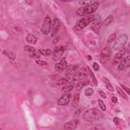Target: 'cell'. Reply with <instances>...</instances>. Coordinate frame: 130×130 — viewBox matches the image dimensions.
Segmentation results:
<instances>
[{
  "label": "cell",
  "instance_id": "obj_1",
  "mask_svg": "<svg viewBox=\"0 0 130 130\" xmlns=\"http://www.w3.org/2000/svg\"><path fill=\"white\" fill-rule=\"evenodd\" d=\"M102 116V112L98 109H90L85 111L83 115V119L87 122H93L100 119Z\"/></svg>",
  "mask_w": 130,
  "mask_h": 130
},
{
  "label": "cell",
  "instance_id": "obj_2",
  "mask_svg": "<svg viewBox=\"0 0 130 130\" xmlns=\"http://www.w3.org/2000/svg\"><path fill=\"white\" fill-rule=\"evenodd\" d=\"M99 6V2L95 1L92 4L90 5L83 6L79 8L76 12L77 14L80 16H86L90 15V14L96 11V10L98 9Z\"/></svg>",
  "mask_w": 130,
  "mask_h": 130
},
{
  "label": "cell",
  "instance_id": "obj_3",
  "mask_svg": "<svg viewBox=\"0 0 130 130\" xmlns=\"http://www.w3.org/2000/svg\"><path fill=\"white\" fill-rule=\"evenodd\" d=\"M93 17V15H88L81 18L76 22L75 28L77 30H80L84 28L92 21Z\"/></svg>",
  "mask_w": 130,
  "mask_h": 130
},
{
  "label": "cell",
  "instance_id": "obj_4",
  "mask_svg": "<svg viewBox=\"0 0 130 130\" xmlns=\"http://www.w3.org/2000/svg\"><path fill=\"white\" fill-rule=\"evenodd\" d=\"M128 40L127 36L126 34H122L117 39L113 45V49L119 51L124 48Z\"/></svg>",
  "mask_w": 130,
  "mask_h": 130
},
{
  "label": "cell",
  "instance_id": "obj_5",
  "mask_svg": "<svg viewBox=\"0 0 130 130\" xmlns=\"http://www.w3.org/2000/svg\"><path fill=\"white\" fill-rule=\"evenodd\" d=\"M112 55V50L110 47L106 46L101 51L100 54V61L103 63L107 62Z\"/></svg>",
  "mask_w": 130,
  "mask_h": 130
},
{
  "label": "cell",
  "instance_id": "obj_6",
  "mask_svg": "<svg viewBox=\"0 0 130 130\" xmlns=\"http://www.w3.org/2000/svg\"><path fill=\"white\" fill-rule=\"evenodd\" d=\"M52 20L49 16H47L44 19L41 27V31L44 35H48L52 28Z\"/></svg>",
  "mask_w": 130,
  "mask_h": 130
},
{
  "label": "cell",
  "instance_id": "obj_7",
  "mask_svg": "<svg viewBox=\"0 0 130 130\" xmlns=\"http://www.w3.org/2000/svg\"><path fill=\"white\" fill-rule=\"evenodd\" d=\"M88 72L85 67H82L78 69L77 71L73 76L72 79L73 81H80L84 79L88 76Z\"/></svg>",
  "mask_w": 130,
  "mask_h": 130
},
{
  "label": "cell",
  "instance_id": "obj_8",
  "mask_svg": "<svg viewBox=\"0 0 130 130\" xmlns=\"http://www.w3.org/2000/svg\"><path fill=\"white\" fill-rule=\"evenodd\" d=\"M65 48L63 46H56L54 47L53 52L52 58L54 61L59 60L62 56Z\"/></svg>",
  "mask_w": 130,
  "mask_h": 130
},
{
  "label": "cell",
  "instance_id": "obj_9",
  "mask_svg": "<svg viewBox=\"0 0 130 130\" xmlns=\"http://www.w3.org/2000/svg\"><path fill=\"white\" fill-rule=\"evenodd\" d=\"M71 98H72L71 93H70L69 92L64 93L58 99L57 104L59 106L67 105L70 102Z\"/></svg>",
  "mask_w": 130,
  "mask_h": 130
},
{
  "label": "cell",
  "instance_id": "obj_10",
  "mask_svg": "<svg viewBox=\"0 0 130 130\" xmlns=\"http://www.w3.org/2000/svg\"><path fill=\"white\" fill-rule=\"evenodd\" d=\"M68 66L66 58L63 57L59 62L55 63L54 67L56 71L62 72L63 71H65L67 69Z\"/></svg>",
  "mask_w": 130,
  "mask_h": 130
},
{
  "label": "cell",
  "instance_id": "obj_11",
  "mask_svg": "<svg viewBox=\"0 0 130 130\" xmlns=\"http://www.w3.org/2000/svg\"><path fill=\"white\" fill-rule=\"evenodd\" d=\"M79 66L78 64L69 65V66H68L67 69L65 70V76L70 77L71 76H73L79 69Z\"/></svg>",
  "mask_w": 130,
  "mask_h": 130
},
{
  "label": "cell",
  "instance_id": "obj_12",
  "mask_svg": "<svg viewBox=\"0 0 130 130\" xmlns=\"http://www.w3.org/2000/svg\"><path fill=\"white\" fill-rule=\"evenodd\" d=\"M100 17L99 16L93 17L92 20V25L91 26V29L96 34L99 32V30L100 28Z\"/></svg>",
  "mask_w": 130,
  "mask_h": 130
},
{
  "label": "cell",
  "instance_id": "obj_13",
  "mask_svg": "<svg viewBox=\"0 0 130 130\" xmlns=\"http://www.w3.org/2000/svg\"><path fill=\"white\" fill-rule=\"evenodd\" d=\"M60 27V22L57 18H55L53 20L52 25V32L51 34V37L56 36Z\"/></svg>",
  "mask_w": 130,
  "mask_h": 130
},
{
  "label": "cell",
  "instance_id": "obj_14",
  "mask_svg": "<svg viewBox=\"0 0 130 130\" xmlns=\"http://www.w3.org/2000/svg\"><path fill=\"white\" fill-rule=\"evenodd\" d=\"M130 65V58L129 56H127L122 59L119 62L118 66V69L119 71L123 70L129 67Z\"/></svg>",
  "mask_w": 130,
  "mask_h": 130
},
{
  "label": "cell",
  "instance_id": "obj_15",
  "mask_svg": "<svg viewBox=\"0 0 130 130\" xmlns=\"http://www.w3.org/2000/svg\"><path fill=\"white\" fill-rule=\"evenodd\" d=\"M79 123V121L78 119L71 120L66 123L63 125V129L66 130H72L76 129Z\"/></svg>",
  "mask_w": 130,
  "mask_h": 130
},
{
  "label": "cell",
  "instance_id": "obj_16",
  "mask_svg": "<svg viewBox=\"0 0 130 130\" xmlns=\"http://www.w3.org/2000/svg\"><path fill=\"white\" fill-rule=\"evenodd\" d=\"M125 53V50L123 48L120 50H119L117 53H116V54L114 56L113 61L114 63L117 64L119 63L120 60L123 59L124 57V56Z\"/></svg>",
  "mask_w": 130,
  "mask_h": 130
},
{
  "label": "cell",
  "instance_id": "obj_17",
  "mask_svg": "<svg viewBox=\"0 0 130 130\" xmlns=\"http://www.w3.org/2000/svg\"><path fill=\"white\" fill-rule=\"evenodd\" d=\"M75 84V82L74 81L72 80L70 81L66 84L64 85V86L62 88V91L64 93H68L70 91H71L74 88Z\"/></svg>",
  "mask_w": 130,
  "mask_h": 130
},
{
  "label": "cell",
  "instance_id": "obj_18",
  "mask_svg": "<svg viewBox=\"0 0 130 130\" xmlns=\"http://www.w3.org/2000/svg\"><path fill=\"white\" fill-rule=\"evenodd\" d=\"M89 83L90 82L88 80H81L77 84L76 86V90L80 91L83 88L87 86Z\"/></svg>",
  "mask_w": 130,
  "mask_h": 130
},
{
  "label": "cell",
  "instance_id": "obj_19",
  "mask_svg": "<svg viewBox=\"0 0 130 130\" xmlns=\"http://www.w3.org/2000/svg\"><path fill=\"white\" fill-rule=\"evenodd\" d=\"M26 40L28 43L31 44H36L38 41L37 38L34 35L31 34H29L27 35Z\"/></svg>",
  "mask_w": 130,
  "mask_h": 130
},
{
  "label": "cell",
  "instance_id": "obj_20",
  "mask_svg": "<svg viewBox=\"0 0 130 130\" xmlns=\"http://www.w3.org/2000/svg\"><path fill=\"white\" fill-rule=\"evenodd\" d=\"M103 82L106 86V87L107 88V89L110 91H114V88L109 81V80L106 77H103Z\"/></svg>",
  "mask_w": 130,
  "mask_h": 130
},
{
  "label": "cell",
  "instance_id": "obj_21",
  "mask_svg": "<svg viewBox=\"0 0 130 130\" xmlns=\"http://www.w3.org/2000/svg\"><path fill=\"white\" fill-rule=\"evenodd\" d=\"M70 81V77L65 76L59 79L56 82V85H64Z\"/></svg>",
  "mask_w": 130,
  "mask_h": 130
},
{
  "label": "cell",
  "instance_id": "obj_22",
  "mask_svg": "<svg viewBox=\"0 0 130 130\" xmlns=\"http://www.w3.org/2000/svg\"><path fill=\"white\" fill-rule=\"evenodd\" d=\"M87 68H88V74H89L91 79H92V81L93 82V83L94 84V85L95 86H97L98 85V81H97V80L95 77V75L94 74V73H93V72L91 71V70L88 67H87Z\"/></svg>",
  "mask_w": 130,
  "mask_h": 130
},
{
  "label": "cell",
  "instance_id": "obj_23",
  "mask_svg": "<svg viewBox=\"0 0 130 130\" xmlns=\"http://www.w3.org/2000/svg\"><path fill=\"white\" fill-rule=\"evenodd\" d=\"M79 100H80V93H75L73 96V102H72L73 106L74 107L77 106L79 104Z\"/></svg>",
  "mask_w": 130,
  "mask_h": 130
},
{
  "label": "cell",
  "instance_id": "obj_24",
  "mask_svg": "<svg viewBox=\"0 0 130 130\" xmlns=\"http://www.w3.org/2000/svg\"><path fill=\"white\" fill-rule=\"evenodd\" d=\"M38 52L40 54H41L42 55L45 56H47L49 55L51 53V50L49 48L41 49L38 50Z\"/></svg>",
  "mask_w": 130,
  "mask_h": 130
},
{
  "label": "cell",
  "instance_id": "obj_25",
  "mask_svg": "<svg viewBox=\"0 0 130 130\" xmlns=\"http://www.w3.org/2000/svg\"><path fill=\"white\" fill-rule=\"evenodd\" d=\"M116 90H117V92H118V93L119 94V95L121 98H122L123 99H124L126 101L128 100L127 95L126 94V93H125V92L123 91V90H122L120 87H116Z\"/></svg>",
  "mask_w": 130,
  "mask_h": 130
},
{
  "label": "cell",
  "instance_id": "obj_26",
  "mask_svg": "<svg viewBox=\"0 0 130 130\" xmlns=\"http://www.w3.org/2000/svg\"><path fill=\"white\" fill-rule=\"evenodd\" d=\"M3 53L8 57H9L10 59L11 60H14L15 58V57H16V55L15 54L10 51H9V50H4L3 51Z\"/></svg>",
  "mask_w": 130,
  "mask_h": 130
},
{
  "label": "cell",
  "instance_id": "obj_27",
  "mask_svg": "<svg viewBox=\"0 0 130 130\" xmlns=\"http://www.w3.org/2000/svg\"><path fill=\"white\" fill-rule=\"evenodd\" d=\"M23 49L25 52L30 53H35L36 51V49L35 48H34L32 46H29V45L24 46V47H23Z\"/></svg>",
  "mask_w": 130,
  "mask_h": 130
},
{
  "label": "cell",
  "instance_id": "obj_28",
  "mask_svg": "<svg viewBox=\"0 0 130 130\" xmlns=\"http://www.w3.org/2000/svg\"><path fill=\"white\" fill-rule=\"evenodd\" d=\"M113 20V17L112 15H109L104 20V21L103 22L104 25H105V26L108 25L112 22Z\"/></svg>",
  "mask_w": 130,
  "mask_h": 130
},
{
  "label": "cell",
  "instance_id": "obj_29",
  "mask_svg": "<svg viewBox=\"0 0 130 130\" xmlns=\"http://www.w3.org/2000/svg\"><path fill=\"white\" fill-rule=\"evenodd\" d=\"M116 37V36L115 34H112L111 35H110L108 40H107V45H110L113 42H114V41H115V40Z\"/></svg>",
  "mask_w": 130,
  "mask_h": 130
},
{
  "label": "cell",
  "instance_id": "obj_30",
  "mask_svg": "<svg viewBox=\"0 0 130 130\" xmlns=\"http://www.w3.org/2000/svg\"><path fill=\"white\" fill-rule=\"evenodd\" d=\"M95 1H79L78 3L80 5L84 6H87L90 5L92 4Z\"/></svg>",
  "mask_w": 130,
  "mask_h": 130
},
{
  "label": "cell",
  "instance_id": "obj_31",
  "mask_svg": "<svg viewBox=\"0 0 130 130\" xmlns=\"http://www.w3.org/2000/svg\"><path fill=\"white\" fill-rule=\"evenodd\" d=\"M93 92H94L93 90L92 89V88H90V87H88L86 88L85 90H84V94L85 96H87L92 95L93 93Z\"/></svg>",
  "mask_w": 130,
  "mask_h": 130
},
{
  "label": "cell",
  "instance_id": "obj_32",
  "mask_svg": "<svg viewBox=\"0 0 130 130\" xmlns=\"http://www.w3.org/2000/svg\"><path fill=\"white\" fill-rule=\"evenodd\" d=\"M98 104L100 107V108L101 109V110L103 111H106V105L105 104H104V102L101 100V99H99L98 101Z\"/></svg>",
  "mask_w": 130,
  "mask_h": 130
},
{
  "label": "cell",
  "instance_id": "obj_33",
  "mask_svg": "<svg viewBox=\"0 0 130 130\" xmlns=\"http://www.w3.org/2000/svg\"><path fill=\"white\" fill-rule=\"evenodd\" d=\"M36 63L39 65L40 66H45L47 64V62L43 60H39V59H37L35 61Z\"/></svg>",
  "mask_w": 130,
  "mask_h": 130
},
{
  "label": "cell",
  "instance_id": "obj_34",
  "mask_svg": "<svg viewBox=\"0 0 130 130\" xmlns=\"http://www.w3.org/2000/svg\"><path fill=\"white\" fill-rule=\"evenodd\" d=\"M93 68L94 71H98L99 70V69H100V66H99V64L97 62H94L93 63Z\"/></svg>",
  "mask_w": 130,
  "mask_h": 130
},
{
  "label": "cell",
  "instance_id": "obj_35",
  "mask_svg": "<svg viewBox=\"0 0 130 130\" xmlns=\"http://www.w3.org/2000/svg\"><path fill=\"white\" fill-rule=\"evenodd\" d=\"M113 121L114 122V123L115 124H119L120 123V119L117 117H115L113 119Z\"/></svg>",
  "mask_w": 130,
  "mask_h": 130
},
{
  "label": "cell",
  "instance_id": "obj_36",
  "mask_svg": "<svg viewBox=\"0 0 130 130\" xmlns=\"http://www.w3.org/2000/svg\"><path fill=\"white\" fill-rule=\"evenodd\" d=\"M120 85H121V86L122 87V89H124V90L126 91V92H127V93L128 94H129V88L127 87H126V86H124V85H123V84H120Z\"/></svg>",
  "mask_w": 130,
  "mask_h": 130
},
{
  "label": "cell",
  "instance_id": "obj_37",
  "mask_svg": "<svg viewBox=\"0 0 130 130\" xmlns=\"http://www.w3.org/2000/svg\"><path fill=\"white\" fill-rule=\"evenodd\" d=\"M99 92L100 95H101V96L102 98H103V99H106V98H107L106 94V93H105L103 90H100L99 91Z\"/></svg>",
  "mask_w": 130,
  "mask_h": 130
},
{
  "label": "cell",
  "instance_id": "obj_38",
  "mask_svg": "<svg viewBox=\"0 0 130 130\" xmlns=\"http://www.w3.org/2000/svg\"><path fill=\"white\" fill-rule=\"evenodd\" d=\"M30 56L31 57L38 58H39V57H40V55H39L38 53H37L36 52H35V53H31V54L30 55Z\"/></svg>",
  "mask_w": 130,
  "mask_h": 130
},
{
  "label": "cell",
  "instance_id": "obj_39",
  "mask_svg": "<svg viewBox=\"0 0 130 130\" xmlns=\"http://www.w3.org/2000/svg\"><path fill=\"white\" fill-rule=\"evenodd\" d=\"M111 101L113 103H117L118 102V99L117 98V97L115 96H113L111 98Z\"/></svg>",
  "mask_w": 130,
  "mask_h": 130
},
{
  "label": "cell",
  "instance_id": "obj_40",
  "mask_svg": "<svg viewBox=\"0 0 130 130\" xmlns=\"http://www.w3.org/2000/svg\"><path fill=\"white\" fill-rule=\"evenodd\" d=\"M87 58H88V59H89V58H90V60L91 59V56L90 55H88L87 56Z\"/></svg>",
  "mask_w": 130,
  "mask_h": 130
}]
</instances>
